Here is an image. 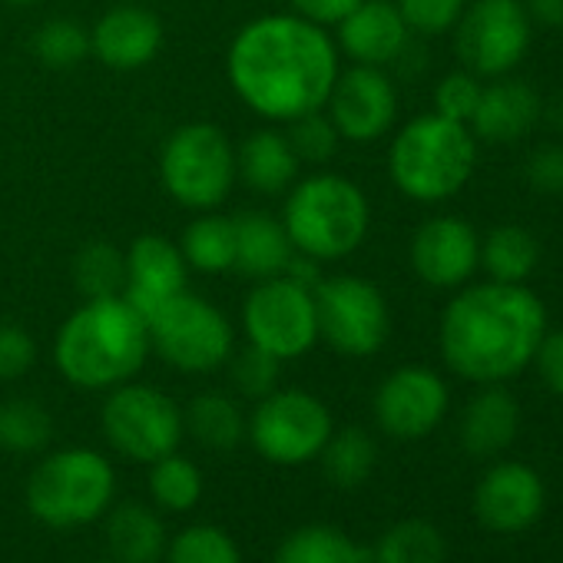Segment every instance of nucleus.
Returning <instances> with one entry per match:
<instances>
[{"label":"nucleus","instance_id":"23","mask_svg":"<svg viewBox=\"0 0 563 563\" xmlns=\"http://www.w3.org/2000/svg\"><path fill=\"white\" fill-rule=\"evenodd\" d=\"M107 517V547L117 563H159L166 556L169 537L159 510L146 504H120L103 514Z\"/></svg>","mask_w":563,"mask_h":563},{"label":"nucleus","instance_id":"17","mask_svg":"<svg viewBox=\"0 0 563 563\" xmlns=\"http://www.w3.org/2000/svg\"><path fill=\"white\" fill-rule=\"evenodd\" d=\"M543 510V481L533 467L504 461L494 464L477 490H474V514L487 530L517 533L530 527Z\"/></svg>","mask_w":563,"mask_h":563},{"label":"nucleus","instance_id":"48","mask_svg":"<svg viewBox=\"0 0 563 563\" xmlns=\"http://www.w3.org/2000/svg\"><path fill=\"white\" fill-rule=\"evenodd\" d=\"M90 563H117V560H90Z\"/></svg>","mask_w":563,"mask_h":563},{"label":"nucleus","instance_id":"33","mask_svg":"<svg viewBox=\"0 0 563 563\" xmlns=\"http://www.w3.org/2000/svg\"><path fill=\"white\" fill-rule=\"evenodd\" d=\"M54 438L51 411L34 398H14L0 405V448L11 454H37Z\"/></svg>","mask_w":563,"mask_h":563},{"label":"nucleus","instance_id":"6","mask_svg":"<svg viewBox=\"0 0 563 563\" xmlns=\"http://www.w3.org/2000/svg\"><path fill=\"white\" fill-rule=\"evenodd\" d=\"M368 199L345 176H312L292 189L286 199V225L292 245L319 262L345 258L365 242L368 232Z\"/></svg>","mask_w":563,"mask_h":563},{"label":"nucleus","instance_id":"19","mask_svg":"<svg viewBox=\"0 0 563 563\" xmlns=\"http://www.w3.org/2000/svg\"><path fill=\"white\" fill-rule=\"evenodd\" d=\"M411 31L395 0H362V4L339 21L342 51L365 67H388L408 51Z\"/></svg>","mask_w":563,"mask_h":563},{"label":"nucleus","instance_id":"2","mask_svg":"<svg viewBox=\"0 0 563 563\" xmlns=\"http://www.w3.org/2000/svg\"><path fill=\"white\" fill-rule=\"evenodd\" d=\"M547 335V309L523 282H481L457 292L441 319L444 365L474 385L520 375Z\"/></svg>","mask_w":563,"mask_h":563},{"label":"nucleus","instance_id":"34","mask_svg":"<svg viewBox=\"0 0 563 563\" xmlns=\"http://www.w3.org/2000/svg\"><path fill=\"white\" fill-rule=\"evenodd\" d=\"M74 282L87 299L123 296L126 286V255H120L110 242L87 245L74 262Z\"/></svg>","mask_w":563,"mask_h":563},{"label":"nucleus","instance_id":"15","mask_svg":"<svg viewBox=\"0 0 563 563\" xmlns=\"http://www.w3.org/2000/svg\"><path fill=\"white\" fill-rule=\"evenodd\" d=\"M329 120L339 136L352 143H372L385 136L398 117V90L382 67H352L339 74L329 93Z\"/></svg>","mask_w":563,"mask_h":563},{"label":"nucleus","instance_id":"13","mask_svg":"<svg viewBox=\"0 0 563 563\" xmlns=\"http://www.w3.org/2000/svg\"><path fill=\"white\" fill-rule=\"evenodd\" d=\"M249 345L275 355L278 362L299 358L319 342L316 299L292 278L275 275L252 289L242 309Z\"/></svg>","mask_w":563,"mask_h":563},{"label":"nucleus","instance_id":"37","mask_svg":"<svg viewBox=\"0 0 563 563\" xmlns=\"http://www.w3.org/2000/svg\"><path fill=\"white\" fill-rule=\"evenodd\" d=\"M278 368H282V362H278L275 355H268V352L249 345V349H242V352L232 358L229 378H232V385H235L239 395L262 401L265 395L275 391V385H278Z\"/></svg>","mask_w":563,"mask_h":563},{"label":"nucleus","instance_id":"29","mask_svg":"<svg viewBox=\"0 0 563 563\" xmlns=\"http://www.w3.org/2000/svg\"><path fill=\"white\" fill-rule=\"evenodd\" d=\"M319 457H322L325 477L335 487L352 490L372 477V471L378 464V448L365 428H342V431H332V438L325 441Z\"/></svg>","mask_w":563,"mask_h":563},{"label":"nucleus","instance_id":"10","mask_svg":"<svg viewBox=\"0 0 563 563\" xmlns=\"http://www.w3.org/2000/svg\"><path fill=\"white\" fill-rule=\"evenodd\" d=\"M146 332L150 345L179 372H216L232 355V325L225 316L186 289L146 319Z\"/></svg>","mask_w":563,"mask_h":563},{"label":"nucleus","instance_id":"47","mask_svg":"<svg viewBox=\"0 0 563 563\" xmlns=\"http://www.w3.org/2000/svg\"><path fill=\"white\" fill-rule=\"evenodd\" d=\"M8 4H31V0H8Z\"/></svg>","mask_w":563,"mask_h":563},{"label":"nucleus","instance_id":"14","mask_svg":"<svg viewBox=\"0 0 563 563\" xmlns=\"http://www.w3.org/2000/svg\"><path fill=\"white\" fill-rule=\"evenodd\" d=\"M448 411V385L438 372L405 365L391 372L375 395V421L398 441H418L431 434Z\"/></svg>","mask_w":563,"mask_h":563},{"label":"nucleus","instance_id":"42","mask_svg":"<svg viewBox=\"0 0 563 563\" xmlns=\"http://www.w3.org/2000/svg\"><path fill=\"white\" fill-rule=\"evenodd\" d=\"M37 358L34 339L21 325H0V382H14L21 378Z\"/></svg>","mask_w":563,"mask_h":563},{"label":"nucleus","instance_id":"43","mask_svg":"<svg viewBox=\"0 0 563 563\" xmlns=\"http://www.w3.org/2000/svg\"><path fill=\"white\" fill-rule=\"evenodd\" d=\"M533 365H537L543 385H547L556 398H563V329L543 335V342H540V349H537V355H533Z\"/></svg>","mask_w":563,"mask_h":563},{"label":"nucleus","instance_id":"25","mask_svg":"<svg viewBox=\"0 0 563 563\" xmlns=\"http://www.w3.org/2000/svg\"><path fill=\"white\" fill-rule=\"evenodd\" d=\"M235 169H242V179L262 192V196H275L282 189H289L296 183L299 173V156L289 143L286 133L275 130H258L252 133L235 159Z\"/></svg>","mask_w":563,"mask_h":563},{"label":"nucleus","instance_id":"28","mask_svg":"<svg viewBox=\"0 0 563 563\" xmlns=\"http://www.w3.org/2000/svg\"><path fill=\"white\" fill-rule=\"evenodd\" d=\"M183 424L209 451H232L245 438V418H242L239 405L216 391L192 398L183 415Z\"/></svg>","mask_w":563,"mask_h":563},{"label":"nucleus","instance_id":"40","mask_svg":"<svg viewBox=\"0 0 563 563\" xmlns=\"http://www.w3.org/2000/svg\"><path fill=\"white\" fill-rule=\"evenodd\" d=\"M481 77L467 74V70H457V74H448L438 90H434V113L454 120V123H471L474 110H477V100H481Z\"/></svg>","mask_w":563,"mask_h":563},{"label":"nucleus","instance_id":"36","mask_svg":"<svg viewBox=\"0 0 563 563\" xmlns=\"http://www.w3.org/2000/svg\"><path fill=\"white\" fill-rule=\"evenodd\" d=\"M37 57L47 64V67H74L87 57L90 51V34L77 24V21H67V18H57V21H47L41 31H37Z\"/></svg>","mask_w":563,"mask_h":563},{"label":"nucleus","instance_id":"18","mask_svg":"<svg viewBox=\"0 0 563 563\" xmlns=\"http://www.w3.org/2000/svg\"><path fill=\"white\" fill-rule=\"evenodd\" d=\"M186 289V258L163 235H140L126 252V286L123 299L150 319L166 299Z\"/></svg>","mask_w":563,"mask_h":563},{"label":"nucleus","instance_id":"41","mask_svg":"<svg viewBox=\"0 0 563 563\" xmlns=\"http://www.w3.org/2000/svg\"><path fill=\"white\" fill-rule=\"evenodd\" d=\"M527 183L540 196H563V146L543 143L527 156Z\"/></svg>","mask_w":563,"mask_h":563},{"label":"nucleus","instance_id":"46","mask_svg":"<svg viewBox=\"0 0 563 563\" xmlns=\"http://www.w3.org/2000/svg\"><path fill=\"white\" fill-rule=\"evenodd\" d=\"M523 8L533 24H543L550 31H563V0H523Z\"/></svg>","mask_w":563,"mask_h":563},{"label":"nucleus","instance_id":"30","mask_svg":"<svg viewBox=\"0 0 563 563\" xmlns=\"http://www.w3.org/2000/svg\"><path fill=\"white\" fill-rule=\"evenodd\" d=\"M150 497L166 514H186L202 500V474L183 454H166L150 464Z\"/></svg>","mask_w":563,"mask_h":563},{"label":"nucleus","instance_id":"4","mask_svg":"<svg viewBox=\"0 0 563 563\" xmlns=\"http://www.w3.org/2000/svg\"><path fill=\"white\" fill-rule=\"evenodd\" d=\"M477 166V140L464 123L441 113L411 120L391 143L388 173L415 202H444L457 196Z\"/></svg>","mask_w":563,"mask_h":563},{"label":"nucleus","instance_id":"38","mask_svg":"<svg viewBox=\"0 0 563 563\" xmlns=\"http://www.w3.org/2000/svg\"><path fill=\"white\" fill-rule=\"evenodd\" d=\"M405 24L411 34L421 37H438L454 31V24L461 21L467 0H395Z\"/></svg>","mask_w":563,"mask_h":563},{"label":"nucleus","instance_id":"32","mask_svg":"<svg viewBox=\"0 0 563 563\" xmlns=\"http://www.w3.org/2000/svg\"><path fill=\"white\" fill-rule=\"evenodd\" d=\"M183 258L199 272H225L235 265V222L225 216H202L183 232Z\"/></svg>","mask_w":563,"mask_h":563},{"label":"nucleus","instance_id":"11","mask_svg":"<svg viewBox=\"0 0 563 563\" xmlns=\"http://www.w3.org/2000/svg\"><path fill=\"white\" fill-rule=\"evenodd\" d=\"M163 183L186 209L219 206L235 183V153L225 133L212 123L176 130L163 150Z\"/></svg>","mask_w":563,"mask_h":563},{"label":"nucleus","instance_id":"20","mask_svg":"<svg viewBox=\"0 0 563 563\" xmlns=\"http://www.w3.org/2000/svg\"><path fill=\"white\" fill-rule=\"evenodd\" d=\"M540 117H543L540 93L530 84L507 74V77H494V84L481 90V100L467 130L474 133V140L510 146L520 136H527L540 123Z\"/></svg>","mask_w":563,"mask_h":563},{"label":"nucleus","instance_id":"44","mask_svg":"<svg viewBox=\"0 0 563 563\" xmlns=\"http://www.w3.org/2000/svg\"><path fill=\"white\" fill-rule=\"evenodd\" d=\"M362 4V0H292V8L312 21V24H339L342 18H349L355 8Z\"/></svg>","mask_w":563,"mask_h":563},{"label":"nucleus","instance_id":"26","mask_svg":"<svg viewBox=\"0 0 563 563\" xmlns=\"http://www.w3.org/2000/svg\"><path fill=\"white\" fill-rule=\"evenodd\" d=\"M272 563H372V550L339 527L309 523L275 547Z\"/></svg>","mask_w":563,"mask_h":563},{"label":"nucleus","instance_id":"5","mask_svg":"<svg viewBox=\"0 0 563 563\" xmlns=\"http://www.w3.org/2000/svg\"><path fill=\"white\" fill-rule=\"evenodd\" d=\"M117 497V474L100 451L64 448L47 454L27 477V510L54 530L100 520Z\"/></svg>","mask_w":563,"mask_h":563},{"label":"nucleus","instance_id":"45","mask_svg":"<svg viewBox=\"0 0 563 563\" xmlns=\"http://www.w3.org/2000/svg\"><path fill=\"white\" fill-rule=\"evenodd\" d=\"M286 278H292L296 286H302V289H316L319 282H322V272H319V258H312V255H292L289 258V265H286V272H282Z\"/></svg>","mask_w":563,"mask_h":563},{"label":"nucleus","instance_id":"1","mask_svg":"<svg viewBox=\"0 0 563 563\" xmlns=\"http://www.w3.org/2000/svg\"><path fill=\"white\" fill-rule=\"evenodd\" d=\"M339 77V54L329 34L289 14H272L239 31L229 51L235 93L268 120H299L325 107Z\"/></svg>","mask_w":563,"mask_h":563},{"label":"nucleus","instance_id":"35","mask_svg":"<svg viewBox=\"0 0 563 563\" xmlns=\"http://www.w3.org/2000/svg\"><path fill=\"white\" fill-rule=\"evenodd\" d=\"M163 560L166 563H242V550L222 527L192 523L169 540Z\"/></svg>","mask_w":563,"mask_h":563},{"label":"nucleus","instance_id":"3","mask_svg":"<svg viewBox=\"0 0 563 563\" xmlns=\"http://www.w3.org/2000/svg\"><path fill=\"white\" fill-rule=\"evenodd\" d=\"M150 355L146 319L123 299H90L80 306L57 335L60 375L87 391L126 385Z\"/></svg>","mask_w":563,"mask_h":563},{"label":"nucleus","instance_id":"24","mask_svg":"<svg viewBox=\"0 0 563 563\" xmlns=\"http://www.w3.org/2000/svg\"><path fill=\"white\" fill-rule=\"evenodd\" d=\"M517 428H520V408H517L514 395L504 391L500 385H487L464 408L461 444H464V451H471L477 457H490L517 438Z\"/></svg>","mask_w":563,"mask_h":563},{"label":"nucleus","instance_id":"31","mask_svg":"<svg viewBox=\"0 0 563 563\" xmlns=\"http://www.w3.org/2000/svg\"><path fill=\"white\" fill-rule=\"evenodd\" d=\"M372 563H444V537L428 520H401L372 547Z\"/></svg>","mask_w":563,"mask_h":563},{"label":"nucleus","instance_id":"8","mask_svg":"<svg viewBox=\"0 0 563 563\" xmlns=\"http://www.w3.org/2000/svg\"><path fill=\"white\" fill-rule=\"evenodd\" d=\"M100 424L110 448L136 464H153L173 454L186 434L176 401L150 385H117L103 405Z\"/></svg>","mask_w":563,"mask_h":563},{"label":"nucleus","instance_id":"12","mask_svg":"<svg viewBox=\"0 0 563 563\" xmlns=\"http://www.w3.org/2000/svg\"><path fill=\"white\" fill-rule=\"evenodd\" d=\"M533 21L523 0H467L454 24V51L474 77H507L530 47Z\"/></svg>","mask_w":563,"mask_h":563},{"label":"nucleus","instance_id":"27","mask_svg":"<svg viewBox=\"0 0 563 563\" xmlns=\"http://www.w3.org/2000/svg\"><path fill=\"white\" fill-rule=\"evenodd\" d=\"M540 262V242L523 225H497L481 239V265L494 282H527Z\"/></svg>","mask_w":563,"mask_h":563},{"label":"nucleus","instance_id":"22","mask_svg":"<svg viewBox=\"0 0 563 563\" xmlns=\"http://www.w3.org/2000/svg\"><path fill=\"white\" fill-rule=\"evenodd\" d=\"M235 222V265L245 278H275L286 272L289 258L296 255V245L278 219L268 212H242Z\"/></svg>","mask_w":563,"mask_h":563},{"label":"nucleus","instance_id":"7","mask_svg":"<svg viewBox=\"0 0 563 563\" xmlns=\"http://www.w3.org/2000/svg\"><path fill=\"white\" fill-rule=\"evenodd\" d=\"M332 431L335 428L329 408L316 395L299 388L265 395L245 424L252 448L268 464H282V467L316 461L325 441L332 438Z\"/></svg>","mask_w":563,"mask_h":563},{"label":"nucleus","instance_id":"21","mask_svg":"<svg viewBox=\"0 0 563 563\" xmlns=\"http://www.w3.org/2000/svg\"><path fill=\"white\" fill-rule=\"evenodd\" d=\"M163 44V24L143 8H113L90 34V51L117 70L146 67Z\"/></svg>","mask_w":563,"mask_h":563},{"label":"nucleus","instance_id":"9","mask_svg":"<svg viewBox=\"0 0 563 563\" xmlns=\"http://www.w3.org/2000/svg\"><path fill=\"white\" fill-rule=\"evenodd\" d=\"M312 299H316L319 335L339 355L368 358L382 352V345L388 342L391 332L388 302L368 278L358 275L322 278L312 289Z\"/></svg>","mask_w":563,"mask_h":563},{"label":"nucleus","instance_id":"39","mask_svg":"<svg viewBox=\"0 0 563 563\" xmlns=\"http://www.w3.org/2000/svg\"><path fill=\"white\" fill-rule=\"evenodd\" d=\"M286 136H289L296 156L306 163H325L339 150V130L329 117H322V110L292 120V130Z\"/></svg>","mask_w":563,"mask_h":563},{"label":"nucleus","instance_id":"16","mask_svg":"<svg viewBox=\"0 0 563 563\" xmlns=\"http://www.w3.org/2000/svg\"><path fill=\"white\" fill-rule=\"evenodd\" d=\"M411 268L431 289H461L481 268V235L457 216H434L411 239Z\"/></svg>","mask_w":563,"mask_h":563}]
</instances>
